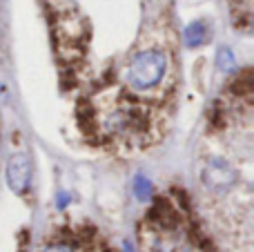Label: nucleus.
I'll list each match as a JSON object with an SVG mask.
<instances>
[{"label":"nucleus","mask_w":254,"mask_h":252,"mask_svg":"<svg viewBox=\"0 0 254 252\" xmlns=\"http://www.w3.org/2000/svg\"><path fill=\"white\" fill-rule=\"evenodd\" d=\"M167 67V58L158 49H147L131 58L127 67V83L134 89H152L161 83Z\"/></svg>","instance_id":"f257e3e1"},{"label":"nucleus","mask_w":254,"mask_h":252,"mask_svg":"<svg viewBox=\"0 0 254 252\" xmlns=\"http://www.w3.org/2000/svg\"><path fill=\"white\" fill-rule=\"evenodd\" d=\"M31 181V163L27 154H13L7 163V183L16 194L27 192Z\"/></svg>","instance_id":"f03ea898"},{"label":"nucleus","mask_w":254,"mask_h":252,"mask_svg":"<svg viewBox=\"0 0 254 252\" xmlns=\"http://www.w3.org/2000/svg\"><path fill=\"white\" fill-rule=\"evenodd\" d=\"M234 179H237L234 170L221 159H212L210 163L205 165V170H203V181L210 188H214V190H225V188H230L234 183Z\"/></svg>","instance_id":"7ed1b4c3"},{"label":"nucleus","mask_w":254,"mask_h":252,"mask_svg":"<svg viewBox=\"0 0 254 252\" xmlns=\"http://www.w3.org/2000/svg\"><path fill=\"white\" fill-rule=\"evenodd\" d=\"M149 217L154 219V221L158 223V226H163V228H174L176 226V210L172 208L167 201H163V199H158L156 203H154V208H152V214Z\"/></svg>","instance_id":"20e7f679"},{"label":"nucleus","mask_w":254,"mask_h":252,"mask_svg":"<svg viewBox=\"0 0 254 252\" xmlns=\"http://www.w3.org/2000/svg\"><path fill=\"white\" fill-rule=\"evenodd\" d=\"M207 40V27L205 22H192V25L185 29V43L188 47H198Z\"/></svg>","instance_id":"39448f33"},{"label":"nucleus","mask_w":254,"mask_h":252,"mask_svg":"<svg viewBox=\"0 0 254 252\" xmlns=\"http://www.w3.org/2000/svg\"><path fill=\"white\" fill-rule=\"evenodd\" d=\"M216 65H219V69H223V71H232L234 67H237V63H234V54L230 52L228 47H221L219 54H216Z\"/></svg>","instance_id":"423d86ee"},{"label":"nucleus","mask_w":254,"mask_h":252,"mask_svg":"<svg viewBox=\"0 0 254 252\" xmlns=\"http://www.w3.org/2000/svg\"><path fill=\"white\" fill-rule=\"evenodd\" d=\"M43 252H74L69 246H63V244H54V246H47Z\"/></svg>","instance_id":"0eeeda50"}]
</instances>
